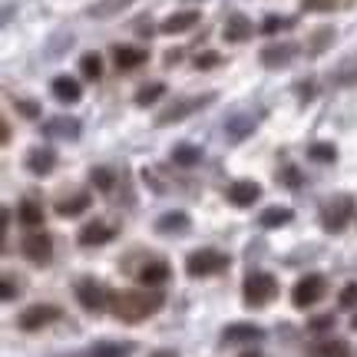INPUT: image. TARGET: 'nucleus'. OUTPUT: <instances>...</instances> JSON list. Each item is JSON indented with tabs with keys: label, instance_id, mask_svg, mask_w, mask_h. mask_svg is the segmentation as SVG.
Segmentation results:
<instances>
[{
	"label": "nucleus",
	"instance_id": "obj_5",
	"mask_svg": "<svg viewBox=\"0 0 357 357\" xmlns=\"http://www.w3.org/2000/svg\"><path fill=\"white\" fill-rule=\"evenodd\" d=\"M321 295H324V278H321V275H304V278L295 284L291 301H295V308H311L314 301H321Z\"/></svg>",
	"mask_w": 357,
	"mask_h": 357
},
{
	"label": "nucleus",
	"instance_id": "obj_14",
	"mask_svg": "<svg viewBox=\"0 0 357 357\" xmlns=\"http://www.w3.org/2000/svg\"><path fill=\"white\" fill-rule=\"evenodd\" d=\"M50 89H53V96H57L60 103H76L83 96V89H80V83H76L73 76H57L50 83Z\"/></svg>",
	"mask_w": 357,
	"mask_h": 357
},
{
	"label": "nucleus",
	"instance_id": "obj_11",
	"mask_svg": "<svg viewBox=\"0 0 357 357\" xmlns=\"http://www.w3.org/2000/svg\"><path fill=\"white\" fill-rule=\"evenodd\" d=\"M351 208H354V202L344 195V199H338V202H331V205L324 208V228L327 232H341L344 222H347V215H351Z\"/></svg>",
	"mask_w": 357,
	"mask_h": 357
},
{
	"label": "nucleus",
	"instance_id": "obj_31",
	"mask_svg": "<svg viewBox=\"0 0 357 357\" xmlns=\"http://www.w3.org/2000/svg\"><path fill=\"white\" fill-rule=\"evenodd\" d=\"M311 159H314V163H334V159H338V149L331 146V143H314V146H311Z\"/></svg>",
	"mask_w": 357,
	"mask_h": 357
},
{
	"label": "nucleus",
	"instance_id": "obj_4",
	"mask_svg": "<svg viewBox=\"0 0 357 357\" xmlns=\"http://www.w3.org/2000/svg\"><path fill=\"white\" fill-rule=\"evenodd\" d=\"M212 96H189V100H178L172 103L169 109H163L159 116H156V126H172V122H182L185 116H192L195 109H202Z\"/></svg>",
	"mask_w": 357,
	"mask_h": 357
},
{
	"label": "nucleus",
	"instance_id": "obj_1",
	"mask_svg": "<svg viewBox=\"0 0 357 357\" xmlns=\"http://www.w3.org/2000/svg\"><path fill=\"white\" fill-rule=\"evenodd\" d=\"M163 291H156V288H146V291H116V295H109V311L116 314L119 321H146L149 314H156L163 308Z\"/></svg>",
	"mask_w": 357,
	"mask_h": 357
},
{
	"label": "nucleus",
	"instance_id": "obj_36",
	"mask_svg": "<svg viewBox=\"0 0 357 357\" xmlns=\"http://www.w3.org/2000/svg\"><path fill=\"white\" fill-rule=\"evenodd\" d=\"M301 7H304V10H331L334 0H301Z\"/></svg>",
	"mask_w": 357,
	"mask_h": 357
},
{
	"label": "nucleus",
	"instance_id": "obj_13",
	"mask_svg": "<svg viewBox=\"0 0 357 357\" xmlns=\"http://www.w3.org/2000/svg\"><path fill=\"white\" fill-rule=\"evenodd\" d=\"M252 20L248 17H241V14H235V17H228V24H225V30H222V37L228 40V44H241V40H248L252 37Z\"/></svg>",
	"mask_w": 357,
	"mask_h": 357
},
{
	"label": "nucleus",
	"instance_id": "obj_29",
	"mask_svg": "<svg viewBox=\"0 0 357 357\" xmlns=\"http://www.w3.org/2000/svg\"><path fill=\"white\" fill-rule=\"evenodd\" d=\"M17 219L30 228H37V225H44V208L37 205V202H24V205L17 208Z\"/></svg>",
	"mask_w": 357,
	"mask_h": 357
},
{
	"label": "nucleus",
	"instance_id": "obj_33",
	"mask_svg": "<svg viewBox=\"0 0 357 357\" xmlns=\"http://www.w3.org/2000/svg\"><path fill=\"white\" fill-rule=\"evenodd\" d=\"M318 354L321 357H347V344L344 341H327L318 347Z\"/></svg>",
	"mask_w": 357,
	"mask_h": 357
},
{
	"label": "nucleus",
	"instance_id": "obj_44",
	"mask_svg": "<svg viewBox=\"0 0 357 357\" xmlns=\"http://www.w3.org/2000/svg\"><path fill=\"white\" fill-rule=\"evenodd\" d=\"M351 327H354V331H357V314H354V318H351Z\"/></svg>",
	"mask_w": 357,
	"mask_h": 357
},
{
	"label": "nucleus",
	"instance_id": "obj_41",
	"mask_svg": "<svg viewBox=\"0 0 357 357\" xmlns=\"http://www.w3.org/2000/svg\"><path fill=\"white\" fill-rule=\"evenodd\" d=\"M10 298H14V282L7 278V282H3V301H10Z\"/></svg>",
	"mask_w": 357,
	"mask_h": 357
},
{
	"label": "nucleus",
	"instance_id": "obj_17",
	"mask_svg": "<svg viewBox=\"0 0 357 357\" xmlns=\"http://www.w3.org/2000/svg\"><path fill=\"white\" fill-rule=\"evenodd\" d=\"M189 215L185 212H165L163 219L156 222V232H163V235H178V232H189Z\"/></svg>",
	"mask_w": 357,
	"mask_h": 357
},
{
	"label": "nucleus",
	"instance_id": "obj_39",
	"mask_svg": "<svg viewBox=\"0 0 357 357\" xmlns=\"http://www.w3.org/2000/svg\"><path fill=\"white\" fill-rule=\"evenodd\" d=\"M331 324H334V318H331V314H321V318H314L311 321V331H327Z\"/></svg>",
	"mask_w": 357,
	"mask_h": 357
},
{
	"label": "nucleus",
	"instance_id": "obj_26",
	"mask_svg": "<svg viewBox=\"0 0 357 357\" xmlns=\"http://www.w3.org/2000/svg\"><path fill=\"white\" fill-rule=\"evenodd\" d=\"M258 222L265 225V228H278V225H288V222H291V208H282V205L265 208Z\"/></svg>",
	"mask_w": 357,
	"mask_h": 357
},
{
	"label": "nucleus",
	"instance_id": "obj_28",
	"mask_svg": "<svg viewBox=\"0 0 357 357\" xmlns=\"http://www.w3.org/2000/svg\"><path fill=\"white\" fill-rule=\"evenodd\" d=\"M80 73L96 83V80L103 76V60H100V53H83V60H80Z\"/></svg>",
	"mask_w": 357,
	"mask_h": 357
},
{
	"label": "nucleus",
	"instance_id": "obj_35",
	"mask_svg": "<svg viewBox=\"0 0 357 357\" xmlns=\"http://www.w3.org/2000/svg\"><path fill=\"white\" fill-rule=\"evenodd\" d=\"M93 185H100L103 192L113 189V176H109V169H93Z\"/></svg>",
	"mask_w": 357,
	"mask_h": 357
},
{
	"label": "nucleus",
	"instance_id": "obj_27",
	"mask_svg": "<svg viewBox=\"0 0 357 357\" xmlns=\"http://www.w3.org/2000/svg\"><path fill=\"white\" fill-rule=\"evenodd\" d=\"M133 0H100L93 10H89V17H96V20H106V17H113L119 14V10H126Z\"/></svg>",
	"mask_w": 357,
	"mask_h": 357
},
{
	"label": "nucleus",
	"instance_id": "obj_9",
	"mask_svg": "<svg viewBox=\"0 0 357 357\" xmlns=\"http://www.w3.org/2000/svg\"><path fill=\"white\" fill-rule=\"evenodd\" d=\"M262 199V185L258 182H252V178H238V182H232L228 185V202L238 208H248L255 205Z\"/></svg>",
	"mask_w": 357,
	"mask_h": 357
},
{
	"label": "nucleus",
	"instance_id": "obj_22",
	"mask_svg": "<svg viewBox=\"0 0 357 357\" xmlns=\"http://www.w3.org/2000/svg\"><path fill=\"white\" fill-rule=\"evenodd\" d=\"M172 163L185 165V169H189V165H199L202 163V149L192 146V143H182V146L172 149Z\"/></svg>",
	"mask_w": 357,
	"mask_h": 357
},
{
	"label": "nucleus",
	"instance_id": "obj_24",
	"mask_svg": "<svg viewBox=\"0 0 357 357\" xmlns=\"http://www.w3.org/2000/svg\"><path fill=\"white\" fill-rule=\"evenodd\" d=\"M86 208H89V195L80 192V195H73V199H63V202L57 205V215H63V219H73V215L86 212Z\"/></svg>",
	"mask_w": 357,
	"mask_h": 357
},
{
	"label": "nucleus",
	"instance_id": "obj_25",
	"mask_svg": "<svg viewBox=\"0 0 357 357\" xmlns=\"http://www.w3.org/2000/svg\"><path fill=\"white\" fill-rule=\"evenodd\" d=\"M133 354V344H113V341H103L96 344L86 357H129Z\"/></svg>",
	"mask_w": 357,
	"mask_h": 357
},
{
	"label": "nucleus",
	"instance_id": "obj_6",
	"mask_svg": "<svg viewBox=\"0 0 357 357\" xmlns=\"http://www.w3.org/2000/svg\"><path fill=\"white\" fill-rule=\"evenodd\" d=\"M76 298H80V304H83L86 311H103L106 304H109L106 288L103 284H96L93 278H83V282L76 284Z\"/></svg>",
	"mask_w": 357,
	"mask_h": 357
},
{
	"label": "nucleus",
	"instance_id": "obj_12",
	"mask_svg": "<svg viewBox=\"0 0 357 357\" xmlns=\"http://www.w3.org/2000/svg\"><path fill=\"white\" fill-rule=\"evenodd\" d=\"M265 331L258 324H245V321H238V324H228L222 331V338H225V344H245V341H258Z\"/></svg>",
	"mask_w": 357,
	"mask_h": 357
},
{
	"label": "nucleus",
	"instance_id": "obj_30",
	"mask_svg": "<svg viewBox=\"0 0 357 357\" xmlns=\"http://www.w3.org/2000/svg\"><path fill=\"white\" fill-rule=\"evenodd\" d=\"M159 96H165V83H146V86L136 93V103H139V106H149V103H156Z\"/></svg>",
	"mask_w": 357,
	"mask_h": 357
},
{
	"label": "nucleus",
	"instance_id": "obj_37",
	"mask_svg": "<svg viewBox=\"0 0 357 357\" xmlns=\"http://www.w3.org/2000/svg\"><path fill=\"white\" fill-rule=\"evenodd\" d=\"M282 27H291V20H284V17H268L265 20V33H275V30Z\"/></svg>",
	"mask_w": 357,
	"mask_h": 357
},
{
	"label": "nucleus",
	"instance_id": "obj_8",
	"mask_svg": "<svg viewBox=\"0 0 357 357\" xmlns=\"http://www.w3.org/2000/svg\"><path fill=\"white\" fill-rule=\"evenodd\" d=\"M24 255H27L30 262H37V265H44V262H50V255H53V241H50V235L46 232H30L27 238H24Z\"/></svg>",
	"mask_w": 357,
	"mask_h": 357
},
{
	"label": "nucleus",
	"instance_id": "obj_3",
	"mask_svg": "<svg viewBox=\"0 0 357 357\" xmlns=\"http://www.w3.org/2000/svg\"><path fill=\"white\" fill-rule=\"evenodd\" d=\"M222 268H228V255L215 252V248H199V252H192L185 258V271L192 278H205V275H215Z\"/></svg>",
	"mask_w": 357,
	"mask_h": 357
},
{
	"label": "nucleus",
	"instance_id": "obj_18",
	"mask_svg": "<svg viewBox=\"0 0 357 357\" xmlns=\"http://www.w3.org/2000/svg\"><path fill=\"white\" fill-rule=\"evenodd\" d=\"M139 282L146 288H159V284L169 282V265L165 262H149L143 271H139Z\"/></svg>",
	"mask_w": 357,
	"mask_h": 357
},
{
	"label": "nucleus",
	"instance_id": "obj_15",
	"mask_svg": "<svg viewBox=\"0 0 357 357\" xmlns=\"http://www.w3.org/2000/svg\"><path fill=\"white\" fill-rule=\"evenodd\" d=\"M109 238H113V228L106 222H89V225H83V232H80V245L93 248V245H106Z\"/></svg>",
	"mask_w": 357,
	"mask_h": 357
},
{
	"label": "nucleus",
	"instance_id": "obj_38",
	"mask_svg": "<svg viewBox=\"0 0 357 357\" xmlns=\"http://www.w3.org/2000/svg\"><path fill=\"white\" fill-rule=\"evenodd\" d=\"M219 63V53H202V57H195V66L199 70H208V66H215Z\"/></svg>",
	"mask_w": 357,
	"mask_h": 357
},
{
	"label": "nucleus",
	"instance_id": "obj_2",
	"mask_svg": "<svg viewBox=\"0 0 357 357\" xmlns=\"http://www.w3.org/2000/svg\"><path fill=\"white\" fill-rule=\"evenodd\" d=\"M241 295H245V304H248V308H265L268 301L278 295V282H275V275H268V271H252V275L245 278Z\"/></svg>",
	"mask_w": 357,
	"mask_h": 357
},
{
	"label": "nucleus",
	"instance_id": "obj_19",
	"mask_svg": "<svg viewBox=\"0 0 357 357\" xmlns=\"http://www.w3.org/2000/svg\"><path fill=\"white\" fill-rule=\"evenodd\" d=\"M291 57H295V46L291 44H275V46H265V50H262V63H265V66H282V63H288Z\"/></svg>",
	"mask_w": 357,
	"mask_h": 357
},
{
	"label": "nucleus",
	"instance_id": "obj_40",
	"mask_svg": "<svg viewBox=\"0 0 357 357\" xmlns=\"http://www.w3.org/2000/svg\"><path fill=\"white\" fill-rule=\"evenodd\" d=\"M17 109L24 113V116H37L40 109H37V103H17Z\"/></svg>",
	"mask_w": 357,
	"mask_h": 357
},
{
	"label": "nucleus",
	"instance_id": "obj_34",
	"mask_svg": "<svg viewBox=\"0 0 357 357\" xmlns=\"http://www.w3.org/2000/svg\"><path fill=\"white\" fill-rule=\"evenodd\" d=\"M338 301H341V308H357V284H344Z\"/></svg>",
	"mask_w": 357,
	"mask_h": 357
},
{
	"label": "nucleus",
	"instance_id": "obj_42",
	"mask_svg": "<svg viewBox=\"0 0 357 357\" xmlns=\"http://www.w3.org/2000/svg\"><path fill=\"white\" fill-rule=\"evenodd\" d=\"M149 357H178L176 351H172V347H163V351H152V354Z\"/></svg>",
	"mask_w": 357,
	"mask_h": 357
},
{
	"label": "nucleus",
	"instance_id": "obj_43",
	"mask_svg": "<svg viewBox=\"0 0 357 357\" xmlns=\"http://www.w3.org/2000/svg\"><path fill=\"white\" fill-rule=\"evenodd\" d=\"M238 357H262L258 351H245V354H238Z\"/></svg>",
	"mask_w": 357,
	"mask_h": 357
},
{
	"label": "nucleus",
	"instance_id": "obj_23",
	"mask_svg": "<svg viewBox=\"0 0 357 357\" xmlns=\"http://www.w3.org/2000/svg\"><path fill=\"white\" fill-rule=\"evenodd\" d=\"M46 136H60V139H76L80 136V122L76 119H53L50 126H44Z\"/></svg>",
	"mask_w": 357,
	"mask_h": 357
},
{
	"label": "nucleus",
	"instance_id": "obj_32",
	"mask_svg": "<svg viewBox=\"0 0 357 357\" xmlns=\"http://www.w3.org/2000/svg\"><path fill=\"white\" fill-rule=\"evenodd\" d=\"M334 80H338L341 86H351V83H357V57H354V60H347L341 70L334 73Z\"/></svg>",
	"mask_w": 357,
	"mask_h": 357
},
{
	"label": "nucleus",
	"instance_id": "obj_7",
	"mask_svg": "<svg viewBox=\"0 0 357 357\" xmlns=\"http://www.w3.org/2000/svg\"><path fill=\"white\" fill-rule=\"evenodd\" d=\"M258 119H262V113H252V109H248V113L228 116L225 119V139H228V143H241V139L258 126Z\"/></svg>",
	"mask_w": 357,
	"mask_h": 357
},
{
	"label": "nucleus",
	"instance_id": "obj_20",
	"mask_svg": "<svg viewBox=\"0 0 357 357\" xmlns=\"http://www.w3.org/2000/svg\"><path fill=\"white\" fill-rule=\"evenodd\" d=\"M195 24H199V14L182 10V14H172L169 20H163V33H182V30H192Z\"/></svg>",
	"mask_w": 357,
	"mask_h": 357
},
{
	"label": "nucleus",
	"instance_id": "obj_10",
	"mask_svg": "<svg viewBox=\"0 0 357 357\" xmlns=\"http://www.w3.org/2000/svg\"><path fill=\"white\" fill-rule=\"evenodd\" d=\"M57 318H60V311L53 304H33V308H27V311L17 318V324L24 327V331H40L44 324L57 321Z\"/></svg>",
	"mask_w": 357,
	"mask_h": 357
},
{
	"label": "nucleus",
	"instance_id": "obj_16",
	"mask_svg": "<svg viewBox=\"0 0 357 357\" xmlns=\"http://www.w3.org/2000/svg\"><path fill=\"white\" fill-rule=\"evenodd\" d=\"M116 66L119 70H136V66H143L149 60V53L143 50V46H116Z\"/></svg>",
	"mask_w": 357,
	"mask_h": 357
},
{
	"label": "nucleus",
	"instance_id": "obj_21",
	"mask_svg": "<svg viewBox=\"0 0 357 357\" xmlns=\"http://www.w3.org/2000/svg\"><path fill=\"white\" fill-rule=\"evenodd\" d=\"M27 165H30V172L44 176V172H50V169L57 165V156H53L50 149H33V152L27 156Z\"/></svg>",
	"mask_w": 357,
	"mask_h": 357
}]
</instances>
